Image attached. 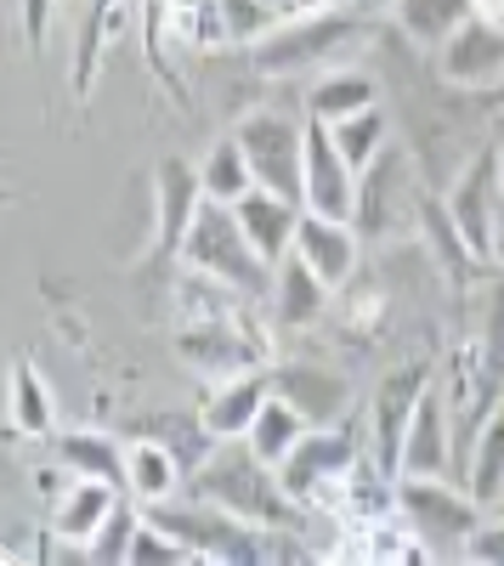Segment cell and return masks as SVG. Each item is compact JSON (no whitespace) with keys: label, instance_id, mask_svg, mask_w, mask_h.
Masks as SVG:
<instances>
[{"label":"cell","instance_id":"6da1fadb","mask_svg":"<svg viewBox=\"0 0 504 566\" xmlns=\"http://www.w3.org/2000/svg\"><path fill=\"white\" fill-rule=\"evenodd\" d=\"M193 493L255 527H306V504L284 488L279 464H266L244 437L210 448V459L193 470Z\"/></svg>","mask_w":504,"mask_h":566},{"label":"cell","instance_id":"7a4b0ae2","mask_svg":"<svg viewBox=\"0 0 504 566\" xmlns=\"http://www.w3.org/2000/svg\"><path fill=\"white\" fill-rule=\"evenodd\" d=\"M181 261L221 277V283H233V290L244 301H272V266L255 244H250V232L239 227L233 205H221V199H204L193 227H188V239H181Z\"/></svg>","mask_w":504,"mask_h":566},{"label":"cell","instance_id":"3957f363","mask_svg":"<svg viewBox=\"0 0 504 566\" xmlns=\"http://www.w3.org/2000/svg\"><path fill=\"white\" fill-rule=\"evenodd\" d=\"M363 40L357 18L351 12H306V18H290V23H272L250 52H255V69L284 80V74H306V69H329L340 63L351 45Z\"/></svg>","mask_w":504,"mask_h":566},{"label":"cell","instance_id":"277c9868","mask_svg":"<svg viewBox=\"0 0 504 566\" xmlns=\"http://www.w3.org/2000/svg\"><path fill=\"white\" fill-rule=\"evenodd\" d=\"M442 216L453 221V232L465 239V250L487 266L498 261V232H504V159H498V136L453 176Z\"/></svg>","mask_w":504,"mask_h":566},{"label":"cell","instance_id":"5b68a950","mask_svg":"<svg viewBox=\"0 0 504 566\" xmlns=\"http://www.w3.org/2000/svg\"><path fill=\"white\" fill-rule=\"evenodd\" d=\"M397 510L408 515V527H414L431 549L448 544V549H460L476 522L487 515V504H476L471 488H453L448 476H402L397 482Z\"/></svg>","mask_w":504,"mask_h":566},{"label":"cell","instance_id":"8992f818","mask_svg":"<svg viewBox=\"0 0 504 566\" xmlns=\"http://www.w3.org/2000/svg\"><path fill=\"white\" fill-rule=\"evenodd\" d=\"M363 453H369V448H363V437H351L346 419H340V424H312L306 442L279 464V476H284V488H290L306 510H324L329 493L340 488V476H346Z\"/></svg>","mask_w":504,"mask_h":566},{"label":"cell","instance_id":"52a82bcc","mask_svg":"<svg viewBox=\"0 0 504 566\" xmlns=\"http://www.w3.org/2000/svg\"><path fill=\"white\" fill-rule=\"evenodd\" d=\"M244 154H250V170H255V187L266 193H284L301 205V181H306V125L284 119V114H250L239 130Z\"/></svg>","mask_w":504,"mask_h":566},{"label":"cell","instance_id":"ba28073f","mask_svg":"<svg viewBox=\"0 0 504 566\" xmlns=\"http://www.w3.org/2000/svg\"><path fill=\"white\" fill-rule=\"evenodd\" d=\"M431 380H437L431 363H402V368H391L386 380L375 386V402H369V453L391 470V476H402V431H408V419H414V408H420Z\"/></svg>","mask_w":504,"mask_h":566},{"label":"cell","instance_id":"9c48e42d","mask_svg":"<svg viewBox=\"0 0 504 566\" xmlns=\"http://www.w3.org/2000/svg\"><path fill=\"white\" fill-rule=\"evenodd\" d=\"M301 205L317 216H340L357 221L363 205V176L346 165V154L335 148V136L324 119H306V181H301Z\"/></svg>","mask_w":504,"mask_h":566},{"label":"cell","instance_id":"30bf717a","mask_svg":"<svg viewBox=\"0 0 504 566\" xmlns=\"http://www.w3.org/2000/svg\"><path fill=\"white\" fill-rule=\"evenodd\" d=\"M437 69H442L448 85H460V91H493L504 80V23L471 12L437 45Z\"/></svg>","mask_w":504,"mask_h":566},{"label":"cell","instance_id":"8fae6325","mask_svg":"<svg viewBox=\"0 0 504 566\" xmlns=\"http://www.w3.org/2000/svg\"><path fill=\"white\" fill-rule=\"evenodd\" d=\"M176 352L188 357V363L204 374V380H233V374L261 368V352H255V340L239 328V312H233V317H199V323H181Z\"/></svg>","mask_w":504,"mask_h":566},{"label":"cell","instance_id":"7c38bea8","mask_svg":"<svg viewBox=\"0 0 504 566\" xmlns=\"http://www.w3.org/2000/svg\"><path fill=\"white\" fill-rule=\"evenodd\" d=\"M295 255L324 277L329 290H346V283L357 277V266H363V232H357V221L306 210L301 232H295Z\"/></svg>","mask_w":504,"mask_h":566},{"label":"cell","instance_id":"4fadbf2b","mask_svg":"<svg viewBox=\"0 0 504 566\" xmlns=\"http://www.w3.org/2000/svg\"><path fill=\"white\" fill-rule=\"evenodd\" d=\"M460 470V448H453V419L442 402V386H426L414 419L402 431V476H453Z\"/></svg>","mask_w":504,"mask_h":566},{"label":"cell","instance_id":"5bb4252c","mask_svg":"<svg viewBox=\"0 0 504 566\" xmlns=\"http://www.w3.org/2000/svg\"><path fill=\"white\" fill-rule=\"evenodd\" d=\"M119 499H125L119 482H103V476H69V482L57 488V499H52V538L85 555V544L97 538V527L119 510Z\"/></svg>","mask_w":504,"mask_h":566},{"label":"cell","instance_id":"9a60e30c","mask_svg":"<svg viewBox=\"0 0 504 566\" xmlns=\"http://www.w3.org/2000/svg\"><path fill=\"white\" fill-rule=\"evenodd\" d=\"M154 250L159 255H181V239H188V227L204 205V181L199 170H188L181 159H165L159 176H154Z\"/></svg>","mask_w":504,"mask_h":566},{"label":"cell","instance_id":"2e32d148","mask_svg":"<svg viewBox=\"0 0 504 566\" xmlns=\"http://www.w3.org/2000/svg\"><path fill=\"white\" fill-rule=\"evenodd\" d=\"M266 397H272V374L266 368L233 374V380H210V397H204L199 419H204V431L216 442H233V437H250V424L266 408Z\"/></svg>","mask_w":504,"mask_h":566},{"label":"cell","instance_id":"e0dca14e","mask_svg":"<svg viewBox=\"0 0 504 566\" xmlns=\"http://www.w3.org/2000/svg\"><path fill=\"white\" fill-rule=\"evenodd\" d=\"M181 482H188V464H181V453L165 437H130L125 442V493L143 510L176 499Z\"/></svg>","mask_w":504,"mask_h":566},{"label":"cell","instance_id":"ac0fdd59","mask_svg":"<svg viewBox=\"0 0 504 566\" xmlns=\"http://www.w3.org/2000/svg\"><path fill=\"white\" fill-rule=\"evenodd\" d=\"M233 216H239V227L250 232V244L279 266L290 250H295V232H301V216H306V205H295V199H284V193H266V187H250V193L233 205Z\"/></svg>","mask_w":504,"mask_h":566},{"label":"cell","instance_id":"d6986e66","mask_svg":"<svg viewBox=\"0 0 504 566\" xmlns=\"http://www.w3.org/2000/svg\"><path fill=\"white\" fill-rule=\"evenodd\" d=\"M272 391L290 397L312 424H340L351 413V391L335 380L329 368H312V363H284L272 368Z\"/></svg>","mask_w":504,"mask_h":566},{"label":"cell","instance_id":"ffe728a7","mask_svg":"<svg viewBox=\"0 0 504 566\" xmlns=\"http://www.w3.org/2000/svg\"><path fill=\"white\" fill-rule=\"evenodd\" d=\"M329 283L317 277L295 250L279 261V272H272V312H279V323L284 328H312L317 317H324V306H329Z\"/></svg>","mask_w":504,"mask_h":566},{"label":"cell","instance_id":"44dd1931","mask_svg":"<svg viewBox=\"0 0 504 566\" xmlns=\"http://www.w3.org/2000/svg\"><path fill=\"white\" fill-rule=\"evenodd\" d=\"M130 0H85V18H80V45H74V97L85 103L97 91V69H103V52L108 40L119 34V18H125Z\"/></svg>","mask_w":504,"mask_h":566},{"label":"cell","instance_id":"7402d4cb","mask_svg":"<svg viewBox=\"0 0 504 566\" xmlns=\"http://www.w3.org/2000/svg\"><path fill=\"white\" fill-rule=\"evenodd\" d=\"M12 431H18V437H34V442L57 437V402H52V386H45V374H40L29 357L12 363Z\"/></svg>","mask_w":504,"mask_h":566},{"label":"cell","instance_id":"603a6c76","mask_svg":"<svg viewBox=\"0 0 504 566\" xmlns=\"http://www.w3.org/2000/svg\"><path fill=\"white\" fill-rule=\"evenodd\" d=\"M52 448L69 476H103V482L125 488V442H114L103 431H57Z\"/></svg>","mask_w":504,"mask_h":566},{"label":"cell","instance_id":"cb8c5ba5","mask_svg":"<svg viewBox=\"0 0 504 566\" xmlns=\"http://www.w3.org/2000/svg\"><path fill=\"white\" fill-rule=\"evenodd\" d=\"M460 476H465V488L476 493V504L504 510V408L476 431V442H471V453H465V464H460Z\"/></svg>","mask_w":504,"mask_h":566},{"label":"cell","instance_id":"d4e9b609","mask_svg":"<svg viewBox=\"0 0 504 566\" xmlns=\"http://www.w3.org/2000/svg\"><path fill=\"white\" fill-rule=\"evenodd\" d=\"M306 431H312V419H306L290 397L272 391V397H266V408L255 413V424H250V437H244V442H250L266 464H284V459L306 442Z\"/></svg>","mask_w":504,"mask_h":566},{"label":"cell","instance_id":"484cf974","mask_svg":"<svg viewBox=\"0 0 504 566\" xmlns=\"http://www.w3.org/2000/svg\"><path fill=\"white\" fill-rule=\"evenodd\" d=\"M199 181H204V199H221V205H239L250 187H255V170H250V154L239 136H216L204 159H199Z\"/></svg>","mask_w":504,"mask_h":566},{"label":"cell","instance_id":"4316f807","mask_svg":"<svg viewBox=\"0 0 504 566\" xmlns=\"http://www.w3.org/2000/svg\"><path fill=\"white\" fill-rule=\"evenodd\" d=\"M329 136H335V148L346 154V165L363 176V170H375V165L386 159L391 119H386V108H380V103H369V108H357V114L335 119V125H329Z\"/></svg>","mask_w":504,"mask_h":566},{"label":"cell","instance_id":"83f0119b","mask_svg":"<svg viewBox=\"0 0 504 566\" xmlns=\"http://www.w3.org/2000/svg\"><path fill=\"white\" fill-rule=\"evenodd\" d=\"M369 103H375V80L363 69H329L324 80H312V91H306V114L324 119V125H335V119H346L357 108H369Z\"/></svg>","mask_w":504,"mask_h":566},{"label":"cell","instance_id":"f1b7e54d","mask_svg":"<svg viewBox=\"0 0 504 566\" xmlns=\"http://www.w3.org/2000/svg\"><path fill=\"white\" fill-rule=\"evenodd\" d=\"M165 29L181 45H193V52H216V45L233 40L221 0H165Z\"/></svg>","mask_w":504,"mask_h":566},{"label":"cell","instance_id":"f546056e","mask_svg":"<svg viewBox=\"0 0 504 566\" xmlns=\"http://www.w3.org/2000/svg\"><path fill=\"white\" fill-rule=\"evenodd\" d=\"M471 12H476V0H397L402 29L414 34L420 45H431V52H437V45L460 29Z\"/></svg>","mask_w":504,"mask_h":566},{"label":"cell","instance_id":"4dcf8cb0","mask_svg":"<svg viewBox=\"0 0 504 566\" xmlns=\"http://www.w3.org/2000/svg\"><path fill=\"white\" fill-rule=\"evenodd\" d=\"M136 527H143V510H136V499L125 493V499H119V510H114L108 522L97 527V538L85 544V560H103V566H130Z\"/></svg>","mask_w":504,"mask_h":566},{"label":"cell","instance_id":"1f68e13d","mask_svg":"<svg viewBox=\"0 0 504 566\" xmlns=\"http://www.w3.org/2000/svg\"><path fill=\"white\" fill-rule=\"evenodd\" d=\"M148 560H193V549L181 544L170 527H159L154 515H143V527H136V544H130V566H148Z\"/></svg>","mask_w":504,"mask_h":566},{"label":"cell","instance_id":"d6a6232c","mask_svg":"<svg viewBox=\"0 0 504 566\" xmlns=\"http://www.w3.org/2000/svg\"><path fill=\"white\" fill-rule=\"evenodd\" d=\"M221 12H227V29H233V40H244V45H255L272 23H279L266 0H221Z\"/></svg>","mask_w":504,"mask_h":566},{"label":"cell","instance_id":"836d02e7","mask_svg":"<svg viewBox=\"0 0 504 566\" xmlns=\"http://www.w3.org/2000/svg\"><path fill=\"white\" fill-rule=\"evenodd\" d=\"M460 555L465 560H482V566H504V510H487L482 515L476 533L460 544Z\"/></svg>","mask_w":504,"mask_h":566},{"label":"cell","instance_id":"e575fe53","mask_svg":"<svg viewBox=\"0 0 504 566\" xmlns=\"http://www.w3.org/2000/svg\"><path fill=\"white\" fill-rule=\"evenodd\" d=\"M18 7H23V40H29V52H40L45 29H52V0H18Z\"/></svg>","mask_w":504,"mask_h":566},{"label":"cell","instance_id":"d590c367","mask_svg":"<svg viewBox=\"0 0 504 566\" xmlns=\"http://www.w3.org/2000/svg\"><path fill=\"white\" fill-rule=\"evenodd\" d=\"M329 7H335V0H284L279 12L284 18H306V12H329Z\"/></svg>","mask_w":504,"mask_h":566},{"label":"cell","instance_id":"8d00e7d4","mask_svg":"<svg viewBox=\"0 0 504 566\" xmlns=\"http://www.w3.org/2000/svg\"><path fill=\"white\" fill-rule=\"evenodd\" d=\"M476 12L493 18V23H504V0H476Z\"/></svg>","mask_w":504,"mask_h":566},{"label":"cell","instance_id":"74e56055","mask_svg":"<svg viewBox=\"0 0 504 566\" xmlns=\"http://www.w3.org/2000/svg\"><path fill=\"white\" fill-rule=\"evenodd\" d=\"M487 97H493V103H498V108H504V80H498V85H493V91H487Z\"/></svg>","mask_w":504,"mask_h":566},{"label":"cell","instance_id":"f35d334b","mask_svg":"<svg viewBox=\"0 0 504 566\" xmlns=\"http://www.w3.org/2000/svg\"><path fill=\"white\" fill-rule=\"evenodd\" d=\"M498 159H504V130H498Z\"/></svg>","mask_w":504,"mask_h":566}]
</instances>
